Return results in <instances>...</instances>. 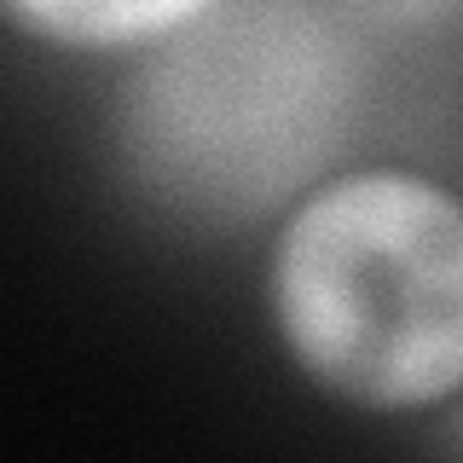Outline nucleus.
I'll use <instances>...</instances> for the list:
<instances>
[{"label":"nucleus","mask_w":463,"mask_h":463,"mask_svg":"<svg viewBox=\"0 0 463 463\" xmlns=\"http://www.w3.org/2000/svg\"><path fill=\"white\" fill-rule=\"evenodd\" d=\"M354 105L359 52L330 12L313 0H214L139 47L122 156L185 221H260L330 174Z\"/></svg>","instance_id":"f257e3e1"},{"label":"nucleus","mask_w":463,"mask_h":463,"mask_svg":"<svg viewBox=\"0 0 463 463\" xmlns=\"http://www.w3.org/2000/svg\"><path fill=\"white\" fill-rule=\"evenodd\" d=\"M272 325L347 405L417 411L463 383V209L411 168L325 174L284 214Z\"/></svg>","instance_id":"f03ea898"},{"label":"nucleus","mask_w":463,"mask_h":463,"mask_svg":"<svg viewBox=\"0 0 463 463\" xmlns=\"http://www.w3.org/2000/svg\"><path fill=\"white\" fill-rule=\"evenodd\" d=\"M214 0H0V18L24 35L70 52H128L151 47L168 29L192 24Z\"/></svg>","instance_id":"7ed1b4c3"},{"label":"nucleus","mask_w":463,"mask_h":463,"mask_svg":"<svg viewBox=\"0 0 463 463\" xmlns=\"http://www.w3.org/2000/svg\"><path fill=\"white\" fill-rule=\"evenodd\" d=\"M342 12H354L359 24H383V29H429L452 18L458 0H342Z\"/></svg>","instance_id":"20e7f679"}]
</instances>
